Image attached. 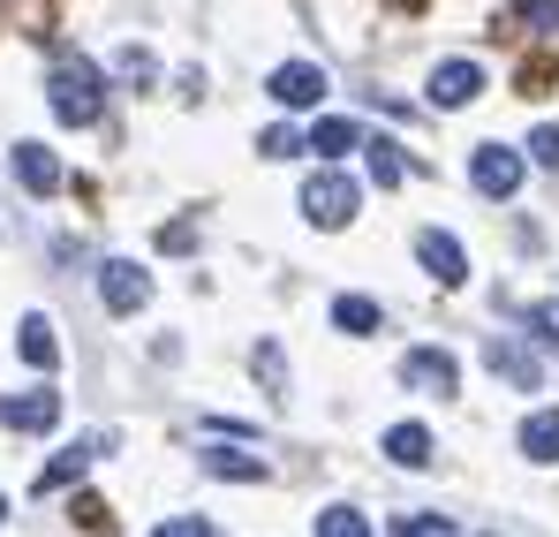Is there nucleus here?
<instances>
[{"label": "nucleus", "instance_id": "2eb2a0df", "mask_svg": "<svg viewBox=\"0 0 559 537\" xmlns=\"http://www.w3.org/2000/svg\"><path fill=\"white\" fill-rule=\"evenodd\" d=\"M484 363H491L499 378H514V386H545L537 357H530V349H514V341H491V349H484Z\"/></svg>", "mask_w": 559, "mask_h": 537}, {"label": "nucleus", "instance_id": "a878e982", "mask_svg": "<svg viewBox=\"0 0 559 537\" xmlns=\"http://www.w3.org/2000/svg\"><path fill=\"white\" fill-rule=\"evenodd\" d=\"M530 160H537L545 175H559V121H545V129L530 137Z\"/></svg>", "mask_w": 559, "mask_h": 537}, {"label": "nucleus", "instance_id": "7c9ffc66", "mask_svg": "<svg viewBox=\"0 0 559 537\" xmlns=\"http://www.w3.org/2000/svg\"><path fill=\"white\" fill-rule=\"evenodd\" d=\"M0 523H8V500H0Z\"/></svg>", "mask_w": 559, "mask_h": 537}, {"label": "nucleus", "instance_id": "423d86ee", "mask_svg": "<svg viewBox=\"0 0 559 537\" xmlns=\"http://www.w3.org/2000/svg\"><path fill=\"white\" fill-rule=\"evenodd\" d=\"M53 417H61V394L53 386H31V394H8L0 401V424L8 432H53Z\"/></svg>", "mask_w": 559, "mask_h": 537}, {"label": "nucleus", "instance_id": "c85d7f7f", "mask_svg": "<svg viewBox=\"0 0 559 537\" xmlns=\"http://www.w3.org/2000/svg\"><path fill=\"white\" fill-rule=\"evenodd\" d=\"M401 537H447V515H416V523H401Z\"/></svg>", "mask_w": 559, "mask_h": 537}, {"label": "nucleus", "instance_id": "6e6552de", "mask_svg": "<svg viewBox=\"0 0 559 537\" xmlns=\"http://www.w3.org/2000/svg\"><path fill=\"white\" fill-rule=\"evenodd\" d=\"M416 258H424V272H431L439 288H462L468 280V258H462V243H454L447 227H424V235H416Z\"/></svg>", "mask_w": 559, "mask_h": 537}, {"label": "nucleus", "instance_id": "bb28decb", "mask_svg": "<svg viewBox=\"0 0 559 537\" xmlns=\"http://www.w3.org/2000/svg\"><path fill=\"white\" fill-rule=\"evenodd\" d=\"M552 77H559L552 54H530V61H522V91H552Z\"/></svg>", "mask_w": 559, "mask_h": 537}, {"label": "nucleus", "instance_id": "4468645a", "mask_svg": "<svg viewBox=\"0 0 559 537\" xmlns=\"http://www.w3.org/2000/svg\"><path fill=\"white\" fill-rule=\"evenodd\" d=\"M92 462H98V440H84V447H69V454H53V462L38 469V492H61V485H76Z\"/></svg>", "mask_w": 559, "mask_h": 537}, {"label": "nucleus", "instance_id": "9d476101", "mask_svg": "<svg viewBox=\"0 0 559 537\" xmlns=\"http://www.w3.org/2000/svg\"><path fill=\"white\" fill-rule=\"evenodd\" d=\"M476 91H484V69H476V61H439L431 84H424V98H431V106H476Z\"/></svg>", "mask_w": 559, "mask_h": 537}, {"label": "nucleus", "instance_id": "39448f33", "mask_svg": "<svg viewBox=\"0 0 559 537\" xmlns=\"http://www.w3.org/2000/svg\"><path fill=\"white\" fill-rule=\"evenodd\" d=\"M265 91H273L280 106H318V98L333 91V77H325L318 61H280V69H273V84H265Z\"/></svg>", "mask_w": 559, "mask_h": 537}, {"label": "nucleus", "instance_id": "a211bd4d", "mask_svg": "<svg viewBox=\"0 0 559 537\" xmlns=\"http://www.w3.org/2000/svg\"><path fill=\"white\" fill-rule=\"evenodd\" d=\"M522 454H530V462H559V409H537V417L522 424Z\"/></svg>", "mask_w": 559, "mask_h": 537}, {"label": "nucleus", "instance_id": "0eeeda50", "mask_svg": "<svg viewBox=\"0 0 559 537\" xmlns=\"http://www.w3.org/2000/svg\"><path fill=\"white\" fill-rule=\"evenodd\" d=\"M454 378H462V363L447 349H408L401 357V386H416V394H454Z\"/></svg>", "mask_w": 559, "mask_h": 537}, {"label": "nucleus", "instance_id": "20e7f679", "mask_svg": "<svg viewBox=\"0 0 559 537\" xmlns=\"http://www.w3.org/2000/svg\"><path fill=\"white\" fill-rule=\"evenodd\" d=\"M468 182H476L484 197H514V189H522V152H514V144H476Z\"/></svg>", "mask_w": 559, "mask_h": 537}, {"label": "nucleus", "instance_id": "5701e85b", "mask_svg": "<svg viewBox=\"0 0 559 537\" xmlns=\"http://www.w3.org/2000/svg\"><path fill=\"white\" fill-rule=\"evenodd\" d=\"M514 23H530V31H559V0H514Z\"/></svg>", "mask_w": 559, "mask_h": 537}, {"label": "nucleus", "instance_id": "f3484780", "mask_svg": "<svg viewBox=\"0 0 559 537\" xmlns=\"http://www.w3.org/2000/svg\"><path fill=\"white\" fill-rule=\"evenodd\" d=\"M356 144H364V129L341 121V114H325V121L310 129V152H318V160H341V152H356Z\"/></svg>", "mask_w": 559, "mask_h": 537}, {"label": "nucleus", "instance_id": "b1692460", "mask_svg": "<svg viewBox=\"0 0 559 537\" xmlns=\"http://www.w3.org/2000/svg\"><path fill=\"white\" fill-rule=\"evenodd\" d=\"M69 515H76L84 530H114V515H106V500H98V492H76V500H69Z\"/></svg>", "mask_w": 559, "mask_h": 537}, {"label": "nucleus", "instance_id": "4be33fe9", "mask_svg": "<svg viewBox=\"0 0 559 537\" xmlns=\"http://www.w3.org/2000/svg\"><path fill=\"white\" fill-rule=\"evenodd\" d=\"M258 371H265V394L287 401V357H280V341H258Z\"/></svg>", "mask_w": 559, "mask_h": 537}, {"label": "nucleus", "instance_id": "c756f323", "mask_svg": "<svg viewBox=\"0 0 559 537\" xmlns=\"http://www.w3.org/2000/svg\"><path fill=\"white\" fill-rule=\"evenodd\" d=\"M393 8H424V0H393Z\"/></svg>", "mask_w": 559, "mask_h": 537}, {"label": "nucleus", "instance_id": "393cba45", "mask_svg": "<svg viewBox=\"0 0 559 537\" xmlns=\"http://www.w3.org/2000/svg\"><path fill=\"white\" fill-rule=\"evenodd\" d=\"M114 69H121V77H159V54H152V46H121Z\"/></svg>", "mask_w": 559, "mask_h": 537}, {"label": "nucleus", "instance_id": "1a4fd4ad", "mask_svg": "<svg viewBox=\"0 0 559 537\" xmlns=\"http://www.w3.org/2000/svg\"><path fill=\"white\" fill-rule=\"evenodd\" d=\"M8 167H15V182H23L31 197H53V189H61V160H53L46 144H31V137H15V152H8Z\"/></svg>", "mask_w": 559, "mask_h": 537}, {"label": "nucleus", "instance_id": "aec40b11", "mask_svg": "<svg viewBox=\"0 0 559 537\" xmlns=\"http://www.w3.org/2000/svg\"><path fill=\"white\" fill-rule=\"evenodd\" d=\"M318 537H371V515L364 507H325L318 515Z\"/></svg>", "mask_w": 559, "mask_h": 537}, {"label": "nucleus", "instance_id": "ddd939ff", "mask_svg": "<svg viewBox=\"0 0 559 537\" xmlns=\"http://www.w3.org/2000/svg\"><path fill=\"white\" fill-rule=\"evenodd\" d=\"M385 462H401V469H431V432H424V424H393V432H385Z\"/></svg>", "mask_w": 559, "mask_h": 537}, {"label": "nucleus", "instance_id": "f03ea898", "mask_svg": "<svg viewBox=\"0 0 559 537\" xmlns=\"http://www.w3.org/2000/svg\"><path fill=\"white\" fill-rule=\"evenodd\" d=\"M356 197H364L356 182L325 167V175L302 182V220H310V227H348V220H356Z\"/></svg>", "mask_w": 559, "mask_h": 537}, {"label": "nucleus", "instance_id": "cd10ccee", "mask_svg": "<svg viewBox=\"0 0 559 537\" xmlns=\"http://www.w3.org/2000/svg\"><path fill=\"white\" fill-rule=\"evenodd\" d=\"M152 537H212V523H197V515H175V523H159Z\"/></svg>", "mask_w": 559, "mask_h": 537}, {"label": "nucleus", "instance_id": "9b49d317", "mask_svg": "<svg viewBox=\"0 0 559 537\" xmlns=\"http://www.w3.org/2000/svg\"><path fill=\"white\" fill-rule=\"evenodd\" d=\"M197 469H212V477H227V485H265V477H273L265 454H242V447H197Z\"/></svg>", "mask_w": 559, "mask_h": 537}, {"label": "nucleus", "instance_id": "f257e3e1", "mask_svg": "<svg viewBox=\"0 0 559 537\" xmlns=\"http://www.w3.org/2000/svg\"><path fill=\"white\" fill-rule=\"evenodd\" d=\"M46 98H53V114L76 121V129H92L98 114H106V84H98L92 61H61V69L46 77Z\"/></svg>", "mask_w": 559, "mask_h": 537}, {"label": "nucleus", "instance_id": "f8f14e48", "mask_svg": "<svg viewBox=\"0 0 559 537\" xmlns=\"http://www.w3.org/2000/svg\"><path fill=\"white\" fill-rule=\"evenodd\" d=\"M15 357L31 363V371H53L61 341H53V318H46V311H31V318H23V334H15Z\"/></svg>", "mask_w": 559, "mask_h": 537}, {"label": "nucleus", "instance_id": "7ed1b4c3", "mask_svg": "<svg viewBox=\"0 0 559 537\" xmlns=\"http://www.w3.org/2000/svg\"><path fill=\"white\" fill-rule=\"evenodd\" d=\"M98 295H106L114 318H136V311L152 303V272L129 266V258H106V266H98Z\"/></svg>", "mask_w": 559, "mask_h": 537}, {"label": "nucleus", "instance_id": "6ab92c4d", "mask_svg": "<svg viewBox=\"0 0 559 537\" xmlns=\"http://www.w3.org/2000/svg\"><path fill=\"white\" fill-rule=\"evenodd\" d=\"M364 160H371V182H378V189H401V182H408V160H401L385 137H378V144H364Z\"/></svg>", "mask_w": 559, "mask_h": 537}, {"label": "nucleus", "instance_id": "412c9836", "mask_svg": "<svg viewBox=\"0 0 559 537\" xmlns=\"http://www.w3.org/2000/svg\"><path fill=\"white\" fill-rule=\"evenodd\" d=\"M258 152H265V160H295V152H310V137H302V129H287V121H273V129L258 137Z\"/></svg>", "mask_w": 559, "mask_h": 537}, {"label": "nucleus", "instance_id": "dca6fc26", "mask_svg": "<svg viewBox=\"0 0 559 537\" xmlns=\"http://www.w3.org/2000/svg\"><path fill=\"white\" fill-rule=\"evenodd\" d=\"M333 326L364 341V334H378V326H385V311H378L371 295H333Z\"/></svg>", "mask_w": 559, "mask_h": 537}]
</instances>
